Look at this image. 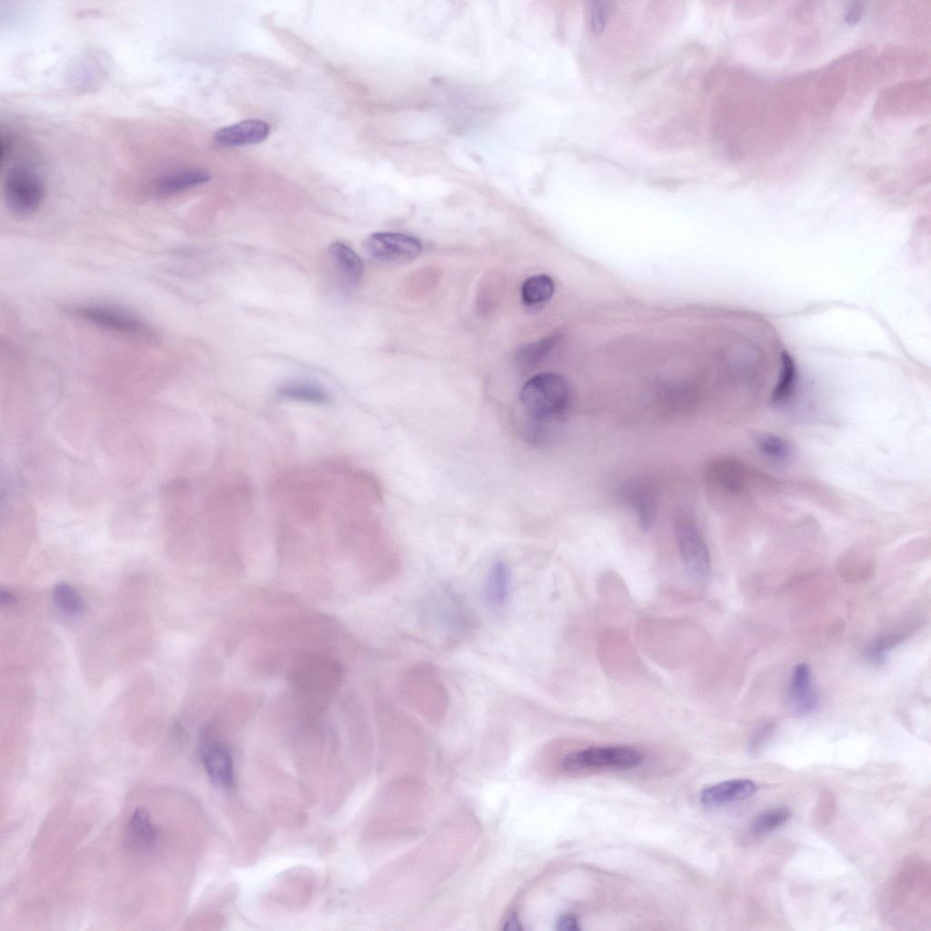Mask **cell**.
<instances>
[{"instance_id": "30bf717a", "label": "cell", "mask_w": 931, "mask_h": 931, "mask_svg": "<svg viewBox=\"0 0 931 931\" xmlns=\"http://www.w3.org/2000/svg\"><path fill=\"white\" fill-rule=\"evenodd\" d=\"M789 703L796 715L805 716L818 706V696L812 685L811 672L806 664H798L793 673Z\"/></svg>"}, {"instance_id": "83f0119b", "label": "cell", "mask_w": 931, "mask_h": 931, "mask_svg": "<svg viewBox=\"0 0 931 931\" xmlns=\"http://www.w3.org/2000/svg\"><path fill=\"white\" fill-rule=\"evenodd\" d=\"M0 600H1L2 604L6 605V606H10V605L15 603L14 596L10 592H8L7 590H3V589L0 592Z\"/></svg>"}, {"instance_id": "7c38bea8", "label": "cell", "mask_w": 931, "mask_h": 931, "mask_svg": "<svg viewBox=\"0 0 931 931\" xmlns=\"http://www.w3.org/2000/svg\"><path fill=\"white\" fill-rule=\"evenodd\" d=\"M205 769L217 786H229L233 781V762L229 751L221 744L208 741L201 746Z\"/></svg>"}, {"instance_id": "f1b7e54d", "label": "cell", "mask_w": 931, "mask_h": 931, "mask_svg": "<svg viewBox=\"0 0 931 931\" xmlns=\"http://www.w3.org/2000/svg\"><path fill=\"white\" fill-rule=\"evenodd\" d=\"M505 929H506V930H519V929H521V927L519 926V924H518L517 919L516 917L509 916L507 921H506V923Z\"/></svg>"}, {"instance_id": "603a6c76", "label": "cell", "mask_w": 931, "mask_h": 931, "mask_svg": "<svg viewBox=\"0 0 931 931\" xmlns=\"http://www.w3.org/2000/svg\"><path fill=\"white\" fill-rule=\"evenodd\" d=\"M557 338L551 335L521 347L516 355L517 365L530 368L537 365L551 351Z\"/></svg>"}, {"instance_id": "4316f807", "label": "cell", "mask_w": 931, "mask_h": 931, "mask_svg": "<svg viewBox=\"0 0 931 931\" xmlns=\"http://www.w3.org/2000/svg\"><path fill=\"white\" fill-rule=\"evenodd\" d=\"M556 926L557 929L561 931H578L581 929L576 917L572 915L560 916Z\"/></svg>"}, {"instance_id": "2e32d148", "label": "cell", "mask_w": 931, "mask_h": 931, "mask_svg": "<svg viewBox=\"0 0 931 931\" xmlns=\"http://www.w3.org/2000/svg\"><path fill=\"white\" fill-rule=\"evenodd\" d=\"M625 496L637 516L642 528L649 530L656 516V497L654 490L646 483L635 482L626 486Z\"/></svg>"}, {"instance_id": "7402d4cb", "label": "cell", "mask_w": 931, "mask_h": 931, "mask_svg": "<svg viewBox=\"0 0 931 931\" xmlns=\"http://www.w3.org/2000/svg\"><path fill=\"white\" fill-rule=\"evenodd\" d=\"M52 597L55 607L65 615L77 616L85 608L81 596L66 582H59L55 586Z\"/></svg>"}, {"instance_id": "cb8c5ba5", "label": "cell", "mask_w": 931, "mask_h": 931, "mask_svg": "<svg viewBox=\"0 0 931 931\" xmlns=\"http://www.w3.org/2000/svg\"><path fill=\"white\" fill-rule=\"evenodd\" d=\"M757 447L765 457L776 463H786L792 455L791 446L786 440L770 433L758 437Z\"/></svg>"}, {"instance_id": "ffe728a7", "label": "cell", "mask_w": 931, "mask_h": 931, "mask_svg": "<svg viewBox=\"0 0 931 931\" xmlns=\"http://www.w3.org/2000/svg\"><path fill=\"white\" fill-rule=\"evenodd\" d=\"M555 284L546 275H536L528 277L522 285L521 296L526 305H542L554 295Z\"/></svg>"}, {"instance_id": "f546056e", "label": "cell", "mask_w": 931, "mask_h": 931, "mask_svg": "<svg viewBox=\"0 0 931 931\" xmlns=\"http://www.w3.org/2000/svg\"><path fill=\"white\" fill-rule=\"evenodd\" d=\"M860 15H861L860 8H854L853 10L849 11V13L847 15V21L848 22H855L857 19H859Z\"/></svg>"}, {"instance_id": "4fadbf2b", "label": "cell", "mask_w": 931, "mask_h": 931, "mask_svg": "<svg viewBox=\"0 0 931 931\" xmlns=\"http://www.w3.org/2000/svg\"><path fill=\"white\" fill-rule=\"evenodd\" d=\"M444 593L435 606L437 623L443 628L458 634L469 630L473 620L466 606L453 592L446 590Z\"/></svg>"}, {"instance_id": "9c48e42d", "label": "cell", "mask_w": 931, "mask_h": 931, "mask_svg": "<svg viewBox=\"0 0 931 931\" xmlns=\"http://www.w3.org/2000/svg\"><path fill=\"white\" fill-rule=\"evenodd\" d=\"M269 131L265 122L249 119L217 130L214 141L221 146L253 145L266 139Z\"/></svg>"}, {"instance_id": "52a82bcc", "label": "cell", "mask_w": 931, "mask_h": 931, "mask_svg": "<svg viewBox=\"0 0 931 931\" xmlns=\"http://www.w3.org/2000/svg\"><path fill=\"white\" fill-rule=\"evenodd\" d=\"M72 311L82 320L105 330L136 335H146L150 331L140 317L117 306L91 304L75 306Z\"/></svg>"}, {"instance_id": "e0dca14e", "label": "cell", "mask_w": 931, "mask_h": 931, "mask_svg": "<svg viewBox=\"0 0 931 931\" xmlns=\"http://www.w3.org/2000/svg\"><path fill=\"white\" fill-rule=\"evenodd\" d=\"M328 253L343 280L350 286L356 285L364 272V264L359 255L342 242L331 244Z\"/></svg>"}, {"instance_id": "484cf974", "label": "cell", "mask_w": 931, "mask_h": 931, "mask_svg": "<svg viewBox=\"0 0 931 931\" xmlns=\"http://www.w3.org/2000/svg\"><path fill=\"white\" fill-rule=\"evenodd\" d=\"M613 6L609 1H597L592 3L589 13V24L595 34L602 33L612 15Z\"/></svg>"}, {"instance_id": "9a60e30c", "label": "cell", "mask_w": 931, "mask_h": 931, "mask_svg": "<svg viewBox=\"0 0 931 931\" xmlns=\"http://www.w3.org/2000/svg\"><path fill=\"white\" fill-rule=\"evenodd\" d=\"M211 175L203 169L186 168L160 177L154 185L158 197H169L208 182Z\"/></svg>"}, {"instance_id": "6da1fadb", "label": "cell", "mask_w": 931, "mask_h": 931, "mask_svg": "<svg viewBox=\"0 0 931 931\" xmlns=\"http://www.w3.org/2000/svg\"><path fill=\"white\" fill-rule=\"evenodd\" d=\"M568 400V385L556 373L538 374L524 385L520 403L527 415L533 441L542 443L549 437L554 426L563 419Z\"/></svg>"}, {"instance_id": "5bb4252c", "label": "cell", "mask_w": 931, "mask_h": 931, "mask_svg": "<svg viewBox=\"0 0 931 931\" xmlns=\"http://www.w3.org/2000/svg\"><path fill=\"white\" fill-rule=\"evenodd\" d=\"M511 571L503 560L495 561L488 570L484 595L488 606L495 610L505 608L511 594Z\"/></svg>"}, {"instance_id": "ba28073f", "label": "cell", "mask_w": 931, "mask_h": 931, "mask_svg": "<svg viewBox=\"0 0 931 931\" xmlns=\"http://www.w3.org/2000/svg\"><path fill=\"white\" fill-rule=\"evenodd\" d=\"M363 246L371 257L383 262H405L415 258L422 251L417 238L394 232L372 234L365 238Z\"/></svg>"}, {"instance_id": "d4e9b609", "label": "cell", "mask_w": 931, "mask_h": 931, "mask_svg": "<svg viewBox=\"0 0 931 931\" xmlns=\"http://www.w3.org/2000/svg\"><path fill=\"white\" fill-rule=\"evenodd\" d=\"M791 816L787 807H775L762 811L752 821V831L756 835L769 833L784 825Z\"/></svg>"}, {"instance_id": "ac0fdd59", "label": "cell", "mask_w": 931, "mask_h": 931, "mask_svg": "<svg viewBox=\"0 0 931 931\" xmlns=\"http://www.w3.org/2000/svg\"><path fill=\"white\" fill-rule=\"evenodd\" d=\"M127 833L131 843L140 849L150 848L157 839V829L145 808H136L133 812L128 821Z\"/></svg>"}, {"instance_id": "3957f363", "label": "cell", "mask_w": 931, "mask_h": 931, "mask_svg": "<svg viewBox=\"0 0 931 931\" xmlns=\"http://www.w3.org/2000/svg\"><path fill=\"white\" fill-rule=\"evenodd\" d=\"M404 700L421 713L445 710L447 693L435 669L420 664L404 674L401 683Z\"/></svg>"}, {"instance_id": "44dd1931", "label": "cell", "mask_w": 931, "mask_h": 931, "mask_svg": "<svg viewBox=\"0 0 931 931\" xmlns=\"http://www.w3.org/2000/svg\"><path fill=\"white\" fill-rule=\"evenodd\" d=\"M780 361V373L772 395L775 404H783L791 397L797 376L796 365L787 352L781 353Z\"/></svg>"}, {"instance_id": "7a4b0ae2", "label": "cell", "mask_w": 931, "mask_h": 931, "mask_svg": "<svg viewBox=\"0 0 931 931\" xmlns=\"http://www.w3.org/2000/svg\"><path fill=\"white\" fill-rule=\"evenodd\" d=\"M342 671L338 663L325 655H306L293 666L291 681L307 699L319 701L328 697L340 685Z\"/></svg>"}, {"instance_id": "8fae6325", "label": "cell", "mask_w": 931, "mask_h": 931, "mask_svg": "<svg viewBox=\"0 0 931 931\" xmlns=\"http://www.w3.org/2000/svg\"><path fill=\"white\" fill-rule=\"evenodd\" d=\"M756 790V785L750 779H732L704 789L700 801L706 806L716 807L748 798Z\"/></svg>"}, {"instance_id": "277c9868", "label": "cell", "mask_w": 931, "mask_h": 931, "mask_svg": "<svg viewBox=\"0 0 931 931\" xmlns=\"http://www.w3.org/2000/svg\"><path fill=\"white\" fill-rule=\"evenodd\" d=\"M3 191L8 210L18 218L34 215L45 196L41 177L25 165H15L6 173Z\"/></svg>"}, {"instance_id": "5b68a950", "label": "cell", "mask_w": 931, "mask_h": 931, "mask_svg": "<svg viewBox=\"0 0 931 931\" xmlns=\"http://www.w3.org/2000/svg\"><path fill=\"white\" fill-rule=\"evenodd\" d=\"M675 535L684 566L696 580H705L710 573V556L706 541L694 517L679 512L675 518Z\"/></svg>"}, {"instance_id": "8992f818", "label": "cell", "mask_w": 931, "mask_h": 931, "mask_svg": "<svg viewBox=\"0 0 931 931\" xmlns=\"http://www.w3.org/2000/svg\"><path fill=\"white\" fill-rule=\"evenodd\" d=\"M643 755L636 750L618 747H591L569 753L562 762L566 771L575 772L595 767L632 768L640 765Z\"/></svg>"}, {"instance_id": "d6986e66", "label": "cell", "mask_w": 931, "mask_h": 931, "mask_svg": "<svg viewBox=\"0 0 931 931\" xmlns=\"http://www.w3.org/2000/svg\"><path fill=\"white\" fill-rule=\"evenodd\" d=\"M276 394L284 399L325 405L330 402L328 393L317 384L307 381H289L277 388Z\"/></svg>"}]
</instances>
